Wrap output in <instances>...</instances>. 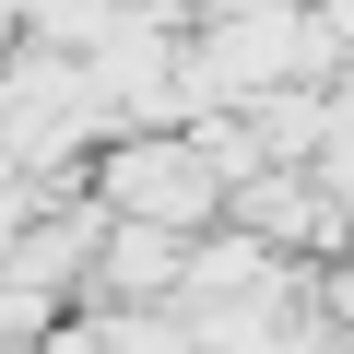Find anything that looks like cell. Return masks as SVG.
I'll use <instances>...</instances> for the list:
<instances>
[{
	"instance_id": "1",
	"label": "cell",
	"mask_w": 354,
	"mask_h": 354,
	"mask_svg": "<svg viewBox=\"0 0 354 354\" xmlns=\"http://www.w3.org/2000/svg\"><path fill=\"white\" fill-rule=\"evenodd\" d=\"M225 177H236L225 130H201V118H142V130H106V142L71 165V189H83L95 213L165 225V236H213V225H225Z\"/></svg>"
}]
</instances>
